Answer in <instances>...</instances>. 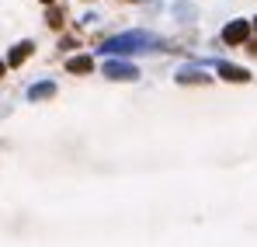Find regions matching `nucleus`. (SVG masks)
<instances>
[{"instance_id":"1","label":"nucleus","mask_w":257,"mask_h":247,"mask_svg":"<svg viewBox=\"0 0 257 247\" xmlns=\"http://www.w3.org/2000/svg\"><path fill=\"white\" fill-rule=\"evenodd\" d=\"M243 35H247V28H243V25H233V28H226V39H229V42H240Z\"/></svg>"},{"instance_id":"3","label":"nucleus","mask_w":257,"mask_h":247,"mask_svg":"<svg viewBox=\"0 0 257 247\" xmlns=\"http://www.w3.org/2000/svg\"><path fill=\"white\" fill-rule=\"evenodd\" d=\"M70 70H90V59H73Z\"/></svg>"},{"instance_id":"2","label":"nucleus","mask_w":257,"mask_h":247,"mask_svg":"<svg viewBox=\"0 0 257 247\" xmlns=\"http://www.w3.org/2000/svg\"><path fill=\"white\" fill-rule=\"evenodd\" d=\"M222 73H226L229 80H247V73H243V70H236V66H226Z\"/></svg>"}]
</instances>
